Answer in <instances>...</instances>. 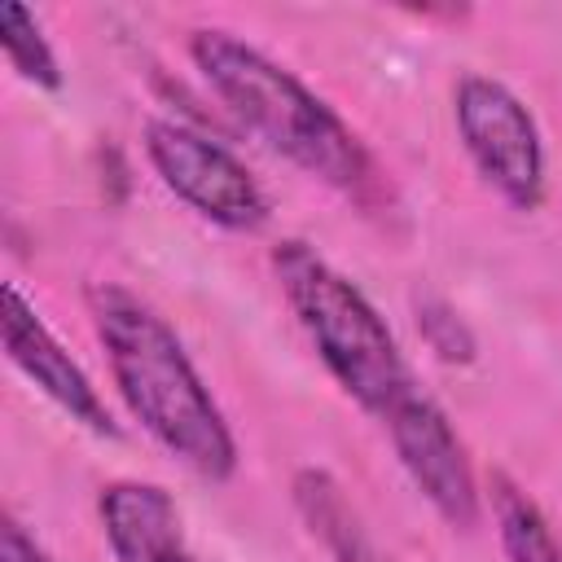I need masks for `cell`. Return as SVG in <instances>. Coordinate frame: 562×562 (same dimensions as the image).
<instances>
[{
	"label": "cell",
	"instance_id": "cell-1",
	"mask_svg": "<svg viewBox=\"0 0 562 562\" xmlns=\"http://www.w3.org/2000/svg\"><path fill=\"white\" fill-rule=\"evenodd\" d=\"M189 57L206 88L224 101V110L272 154H281L312 180L356 198L360 206H373L382 198V176L364 140L294 70L224 26H198L189 35Z\"/></svg>",
	"mask_w": 562,
	"mask_h": 562
},
{
	"label": "cell",
	"instance_id": "cell-2",
	"mask_svg": "<svg viewBox=\"0 0 562 562\" xmlns=\"http://www.w3.org/2000/svg\"><path fill=\"white\" fill-rule=\"evenodd\" d=\"M88 312L127 413L184 470L224 483L237 470V443L176 329L140 294L114 281L88 290Z\"/></svg>",
	"mask_w": 562,
	"mask_h": 562
},
{
	"label": "cell",
	"instance_id": "cell-3",
	"mask_svg": "<svg viewBox=\"0 0 562 562\" xmlns=\"http://www.w3.org/2000/svg\"><path fill=\"white\" fill-rule=\"evenodd\" d=\"M272 272L321 364L364 413L386 417L400 400L413 395L400 342L378 307L360 294V285H351L329 259L294 237L272 250Z\"/></svg>",
	"mask_w": 562,
	"mask_h": 562
},
{
	"label": "cell",
	"instance_id": "cell-4",
	"mask_svg": "<svg viewBox=\"0 0 562 562\" xmlns=\"http://www.w3.org/2000/svg\"><path fill=\"white\" fill-rule=\"evenodd\" d=\"M452 119L479 176L514 211H536L544 202V145L527 101L492 75H461Z\"/></svg>",
	"mask_w": 562,
	"mask_h": 562
},
{
	"label": "cell",
	"instance_id": "cell-5",
	"mask_svg": "<svg viewBox=\"0 0 562 562\" xmlns=\"http://www.w3.org/2000/svg\"><path fill=\"white\" fill-rule=\"evenodd\" d=\"M145 154L158 180L202 220L233 233H255L268 224V198L259 180L246 171V162L233 149L211 140L206 132L180 119H149Z\"/></svg>",
	"mask_w": 562,
	"mask_h": 562
},
{
	"label": "cell",
	"instance_id": "cell-6",
	"mask_svg": "<svg viewBox=\"0 0 562 562\" xmlns=\"http://www.w3.org/2000/svg\"><path fill=\"white\" fill-rule=\"evenodd\" d=\"M382 422H386L391 448H395L404 474L413 479V487L430 501V509L448 527L470 531L479 522V483H474L465 443L457 439L443 408L413 391Z\"/></svg>",
	"mask_w": 562,
	"mask_h": 562
},
{
	"label": "cell",
	"instance_id": "cell-7",
	"mask_svg": "<svg viewBox=\"0 0 562 562\" xmlns=\"http://www.w3.org/2000/svg\"><path fill=\"white\" fill-rule=\"evenodd\" d=\"M0 338H4V356H9L61 413H70V422L88 426L92 435H119L110 408L101 404V395H97V386L88 382V373L79 369V360L61 347V338L44 325V316L35 312V303H31L13 281L4 285Z\"/></svg>",
	"mask_w": 562,
	"mask_h": 562
},
{
	"label": "cell",
	"instance_id": "cell-8",
	"mask_svg": "<svg viewBox=\"0 0 562 562\" xmlns=\"http://www.w3.org/2000/svg\"><path fill=\"white\" fill-rule=\"evenodd\" d=\"M105 544L114 562H158L180 544V509L167 487L140 483V479H119L101 487L97 501Z\"/></svg>",
	"mask_w": 562,
	"mask_h": 562
},
{
	"label": "cell",
	"instance_id": "cell-9",
	"mask_svg": "<svg viewBox=\"0 0 562 562\" xmlns=\"http://www.w3.org/2000/svg\"><path fill=\"white\" fill-rule=\"evenodd\" d=\"M294 505H299L307 531L325 544V553L334 562H391L369 540L360 514L351 509V501L342 496V487L334 483V474H325L316 465L299 470L294 474Z\"/></svg>",
	"mask_w": 562,
	"mask_h": 562
},
{
	"label": "cell",
	"instance_id": "cell-10",
	"mask_svg": "<svg viewBox=\"0 0 562 562\" xmlns=\"http://www.w3.org/2000/svg\"><path fill=\"white\" fill-rule=\"evenodd\" d=\"M487 492H492L496 536L509 562H562V540L553 536L549 518L505 470H492Z\"/></svg>",
	"mask_w": 562,
	"mask_h": 562
},
{
	"label": "cell",
	"instance_id": "cell-11",
	"mask_svg": "<svg viewBox=\"0 0 562 562\" xmlns=\"http://www.w3.org/2000/svg\"><path fill=\"white\" fill-rule=\"evenodd\" d=\"M0 44H4L9 66H13L26 83L48 88V92L61 88L57 53H53V44L44 40V31H40V22H35V13H31L26 4H18V0H4V4H0Z\"/></svg>",
	"mask_w": 562,
	"mask_h": 562
},
{
	"label": "cell",
	"instance_id": "cell-12",
	"mask_svg": "<svg viewBox=\"0 0 562 562\" xmlns=\"http://www.w3.org/2000/svg\"><path fill=\"white\" fill-rule=\"evenodd\" d=\"M417 329L426 338V347L443 360V364H470L474 360V334L465 329V321L439 303V299H422L417 303Z\"/></svg>",
	"mask_w": 562,
	"mask_h": 562
},
{
	"label": "cell",
	"instance_id": "cell-13",
	"mask_svg": "<svg viewBox=\"0 0 562 562\" xmlns=\"http://www.w3.org/2000/svg\"><path fill=\"white\" fill-rule=\"evenodd\" d=\"M0 562H53L26 531H22V522H4V540H0Z\"/></svg>",
	"mask_w": 562,
	"mask_h": 562
},
{
	"label": "cell",
	"instance_id": "cell-14",
	"mask_svg": "<svg viewBox=\"0 0 562 562\" xmlns=\"http://www.w3.org/2000/svg\"><path fill=\"white\" fill-rule=\"evenodd\" d=\"M158 562H198V558H193L189 549H171V553H167V558H158Z\"/></svg>",
	"mask_w": 562,
	"mask_h": 562
}]
</instances>
